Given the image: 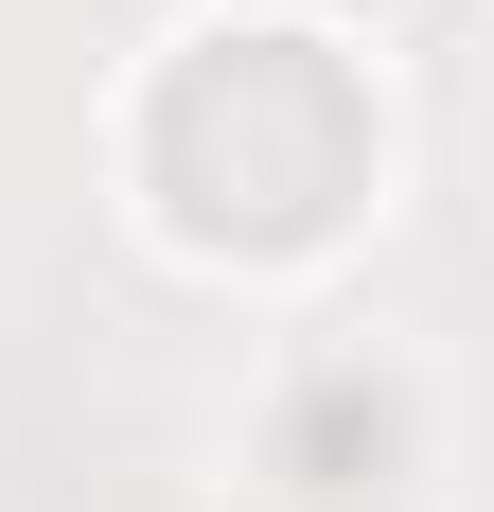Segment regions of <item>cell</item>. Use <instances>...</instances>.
I'll return each mask as SVG.
<instances>
[{
    "label": "cell",
    "mask_w": 494,
    "mask_h": 512,
    "mask_svg": "<svg viewBox=\"0 0 494 512\" xmlns=\"http://www.w3.org/2000/svg\"><path fill=\"white\" fill-rule=\"evenodd\" d=\"M142 177L195 248H318L371 195V106L318 36H195L142 106Z\"/></svg>",
    "instance_id": "6da1fadb"
},
{
    "label": "cell",
    "mask_w": 494,
    "mask_h": 512,
    "mask_svg": "<svg viewBox=\"0 0 494 512\" xmlns=\"http://www.w3.org/2000/svg\"><path fill=\"white\" fill-rule=\"evenodd\" d=\"M265 460H283V495H318V512L389 495V477H406V389H389V371H300L283 424H265Z\"/></svg>",
    "instance_id": "7a4b0ae2"
}]
</instances>
